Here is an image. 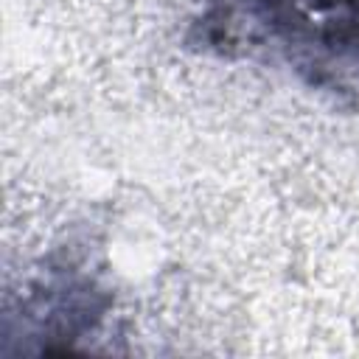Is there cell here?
<instances>
[{
    "mask_svg": "<svg viewBox=\"0 0 359 359\" xmlns=\"http://www.w3.org/2000/svg\"><path fill=\"white\" fill-rule=\"evenodd\" d=\"M202 42L269 59L328 95L359 93V0H208Z\"/></svg>",
    "mask_w": 359,
    "mask_h": 359,
    "instance_id": "6da1fadb",
    "label": "cell"
}]
</instances>
